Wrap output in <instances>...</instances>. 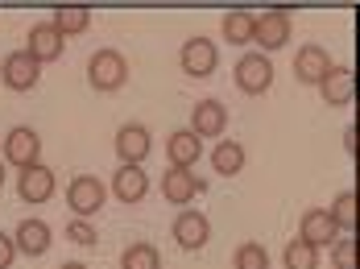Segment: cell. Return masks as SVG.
Instances as JSON below:
<instances>
[{"mask_svg":"<svg viewBox=\"0 0 360 269\" xmlns=\"http://www.w3.org/2000/svg\"><path fill=\"white\" fill-rule=\"evenodd\" d=\"M87 83L96 91H120L129 83V63L120 50H96L87 63Z\"/></svg>","mask_w":360,"mask_h":269,"instance_id":"6da1fadb","label":"cell"},{"mask_svg":"<svg viewBox=\"0 0 360 269\" xmlns=\"http://www.w3.org/2000/svg\"><path fill=\"white\" fill-rule=\"evenodd\" d=\"M104 183L96 174H75L71 187H67V207L75 211V220H91L100 207H104Z\"/></svg>","mask_w":360,"mask_h":269,"instance_id":"7a4b0ae2","label":"cell"},{"mask_svg":"<svg viewBox=\"0 0 360 269\" xmlns=\"http://www.w3.org/2000/svg\"><path fill=\"white\" fill-rule=\"evenodd\" d=\"M4 162H13L17 170H30L41 162V137H37L30 124H17L4 133Z\"/></svg>","mask_w":360,"mask_h":269,"instance_id":"3957f363","label":"cell"},{"mask_svg":"<svg viewBox=\"0 0 360 269\" xmlns=\"http://www.w3.org/2000/svg\"><path fill=\"white\" fill-rule=\"evenodd\" d=\"M179 67H182V75H191V79H207L212 71L219 67V50H216V41H207V38H191V41H182V50H179Z\"/></svg>","mask_w":360,"mask_h":269,"instance_id":"277c9868","label":"cell"},{"mask_svg":"<svg viewBox=\"0 0 360 269\" xmlns=\"http://www.w3.org/2000/svg\"><path fill=\"white\" fill-rule=\"evenodd\" d=\"M269 83H274V63H269V54H245L240 63H236V87L245 91V96H261V91H269Z\"/></svg>","mask_w":360,"mask_h":269,"instance_id":"5b68a950","label":"cell"},{"mask_svg":"<svg viewBox=\"0 0 360 269\" xmlns=\"http://www.w3.org/2000/svg\"><path fill=\"white\" fill-rule=\"evenodd\" d=\"M0 79L8 91H34L37 79H41V63H34L25 50H13L4 63H0Z\"/></svg>","mask_w":360,"mask_h":269,"instance_id":"8992f818","label":"cell"},{"mask_svg":"<svg viewBox=\"0 0 360 269\" xmlns=\"http://www.w3.org/2000/svg\"><path fill=\"white\" fill-rule=\"evenodd\" d=\"M294 34V25H290V8H269V13H261L257 17V46H261V54H269V50H282Z\"/></svg>","mask_w":360,"mask_h":269,"instance_id":"52a82bcc","label":"cell"},{"mask_svg":"<svg viewBox=\"0 0 360 269\" xmlns=\"http://www.w3.org/2000/svg\"><path fill=\"white\" fill-rule=\"evenodd\" d=\"M149 150H153V141H149L145 124H120L116 129V157H120V166H141L149 157Z\"/></svg>","mask_w":360,"mask_h":269,"instance_id":"ba28073f","label":"cell"},{"mask_svg":"<svg viewBox=\"0 0 360 269\" xmlns=\"http://www.w3.org/2000/svg\"><path fill=\"white\" fill-rule=\"evenodd\" d=\"M224 129H228V108H224L219 100H199V104L191 108V133H195L199 141L224 137Z\"/></svg>","mask_w":360,"mask_h":269,"instance_id":"9c48e42d","label":"cell"},{"mask_svg":"<svg viewBox=\"0 0 360 269\" xmlns=\"http://www.w3.org/2000/svg\"><path fill=\"white\" fill-rule=\"evenodd\" d=\"M331 71H335V63L327 58V50L323 46H315V41L302 46V50L294 54V79H298V83H315V87H319Z\"/></svg>","mask_w":360,"mask_h":269,"instance_id":"30bf717a","label":"cell"},{"mask_svg":"<svg viewBox=\"0 0 360 269\" xmlns=\"http://www.w3.org/2000/svg\"><path fill=\"white\" fill-rule=\"evenodd\" d=\"M54 187H58V178H54V170L50 166H30V170H21V178H17V195L25 199V203H46V199H54Z\"/></svg>","mask_w":360,"mask_h":269,"instance_id":"8fae6325","label":"cell"},{"mask_svg":"<svg viewBox=\"0 0 360 269\" xmlns=\"http://www.w3.org/2000/svg\"><path fill=\"white\" fill-rule=\"evenodd\" d=\"M199 191H203V178H195V170H179V166H170V170L162 174V199L174 203V207H186Z\"/></svg>","mask_w":360,"mask_h":269,"instance_id":"7c38bea8","label":"cell"},{"mask_svg":"<svg viewBox=\"0 0 360 269\" xmlns=\"http://www.w3.org/2000/svg\"><path fill=\"white\" fill-rule=\"evenodd\" d=\"M63 34L50 25V21H41L30 29V38H25V54L34 58V63H54V58H63Z\"/></svg>","mask_w":360,"mask_h":269,"instance_id":"4fadbf2b","label":"cell"},{"mask_svg":"<svg viewBox=\"0 0 360 269\" xmlns=\"http://www.w3.org/2000/svg\"><path fill=\"white\" fill-rule=\"evenodd\" d=\"M170 232H174V240H179L182 249H191V253H199L212 240V224H207L203 211H179V220H174Z\"/></svg>","mask_w":360,"mask_h":269,"instance_id":"5bb4252c","label":"cell"},{"mask_svg":"<svg viewBox=\"0 0 360 269\" xmlns=\"http://www.w3.org/2000/svg\"><path fill=\"white\" fill-rule=\"evenodd\" d=\"M319 96H323L327 108H348V104L356 100V75H352V67H335V71L319 83Z\"/></svg>","mask_w":360,"mask_h":269,"instance_id":"9a60e30c","label":"cell"},{"mask_svg":"<svg viewBox=\"0 0 360 269\" xmlns=\"http://www.w3.org/2000/svg\"><path fill=\"white\" fill-rule=\"evenodd\" d=\"M307 244H315V249H323V244H335L340 240V228H335V220H331V211L327 207H311V211H302V232H298Z\"/></svg>","mask_w":360,"mask_h":269,"instance_id":"2e32d148","label":"cell"},{"mask_svg":"<svg viewBox=\"0 0 360 269\" xmlns=\"http://www.w3.org/2000/svg\"><path fill=\"white\" fill-rule=\"evenodd\" d=\"M166 157H170V166H179V170H195V162L203 157V141H199L191 129H179V133L166 137Z\"/></svg>","mask_w":360,"mask_h":269,"instance_id":"e0dca14e","label":"cell"},{"mask_svg":"<svg viewBox=\"0 0 360 269\" xmlns=\"http://www.w3.org/2000/svg\"><path fill=\"white\" fill-rule=\"evenodd\" d=\"M112 195L120 203H141L145 195H149V174H145L141 166H120L112 174Z\"/></svg>","mask_w":360,"mask_h":269,"instance_id":"ac0fdd59","label":"cell"},{"mask_svg":"<svg viewBox=\"0 0 360 269\" xmlns=\"http://www.w3.org/2000/svg\"><path fill=\"white\" fill-rule=\"evenodd\" d=\"M13 240H17V253L41 257V253L50 249V224H46V220H21L17 232H13Z\"/></svg>","mask_w":360,"mask_h":269,"instance_id":"d6986e66","label":"cell"},{"mask_svg":"<svg viewBox=\"0 0 360 269\" xmlns=\"http://www.w3.org/2000/svg\"><path fill=\"white\" fill-rule=\"evenodd\" d=\"M50 25H54L63 38L83 34V29L91 25V8H87V4H58V8H54V17H50Z\"/></svg>","mask_w":360,"mask_h":269,"instance_id":"ffe728a7","label":"cell"},{"mask_svg":"<svg viewBox=\"0 0 360 269\" xmlns=\"http://www.w3.org/2000/svg\"><path fill=\"white\" fill-rule=\"evenodd\" d=\"M331 220H335V228L340 232H356L360 228V195L356 191H340L331 199Z\"/></svg>","mask_w":360,"mask_h":269,"instance_id":"44dd1931","label":"cell"},{"mask_svg":"<svg viewBox=\"0 0 360 269\" xmlns=\"http://www.w3.org/2000/svg\"><path fill=\"white\" fill-rule=\"evenodd\" d=\"M224 38H228V46H249V41L257 38V17L245 13V8L228 13V17H224Z\"/></svg>","mask_w":360,"mask_h":269,"instance_id":"7402d4cb","label":"cell"},{"mask_svg":"<svg viewBox=\"0 0 360 269\" xmlns=\"http://www.w3.org/2000/svg\"><path fill=\"white\" fill-rule=\"evenodd\" d=\"M212 166H216V174H224V178L240 174L245 170V145L240 141H219L216 154H212Z\"/></svg>","mask_w":360,"mask_h":269,"instance_id":"603a6c76","label":"cell"},{"mask_svg":"<svg viewBox=\"0 0 360 269\" xmlns=\"http://www.w3.org/2000/svg\"><path fill=\"white\" fill-rule=\"evenodd\" d=\"M120 269H162V253H158L149 240H137V244H129V249H124Z\"/></svg>","mask_w":360,"mask_h":269,"instance_id":"cb8c5ba5","label":"cell"},{"mask_svg":"<svg viewBox=\"0 0 360 269\" xmlns=\"http://www.w3.org/2000/svg\"><path fill=\"white\" fill-rule=\"evenodd\" d=\"M282 261H286V269H319V249H315V244H307V240L298 236V240H290V244H286Z\"/></svg>","mask_w":360,"mask_h":269,"instance_id":"d4e9b609","label":"cell"},{"mask_svg":"<svg viewBox=\"0 0 360 269\" xmlns=\"http://www.w3.org/2000/svg\"><path fill=\"white\" fill-rule=\"evenodd\" d=\"M232 265H236V269H269V253H265V244H261V240H245V244L236 249Z\"/></svg>","mask_w":360,"mask_h":269,"instance_id":"484cf974","label":"cell"},{"mask_svg":"<svg viewBox=\"0 0 360 269\" xmlns=\"http://www.w3.org/2000/svg\"><path fill=\"white\" fill-rule=\"evenodd\" d=\"M356 253H360V240H335V244H331V265L335 269H356Z\"/></svg>","mask_w":360,"mask_h":269,"instance_id":"4316f807","label":"cell"},{"mask_svg":"<svg viewBox=\"0 0 360 269\" xmlns=\"http://www.w3.org/2000/svg\"><path fill=\"white\" fill-rule=\"evenodd\" d=\"M67 240L79 244V249H87V244H96L100 236H96V224H91V220H71V224H67Z\"/></svg>","mask_w":360,"mask_h":269,"instance_id":"83f0119b","label":"cell"},{"mask_svg":"<svg viewBox=\"0 0 360 269\" xmlns=\"http://www.w3.org/2000/svg\"><path fill=\"white\" fill-rule=\"evenodd\" d=\"M13 257H17V240L0 232V269H8V265H13Z\"/></svg>","mask_w":360,"mask_h":269,"instance_id":"f1b7e54d","label":"cell"},{"mask_svg":"<svg viewBox=\"0 0 360 269\" xmlns=\"http://www.w3.org/2000/svg\"><path fill=\"white\" fill-rule=\"evenodd\" d=\"M344 154H352V157L360 154V129H356V124H348V129H344Z\"/></svg>","mask_w":360,"mask_h":269,"instance_id":"f546056e","label":"cell"},{"mask_svg":"<svg viewBox=\"0 0 360 269\" xmlns=\"http://www.w3.org/2000/svg\"><path fill=\"white\" fill-rule=\"evenodd\" d=\"M63 269H87V265H83V261H67Z\"/></svg>","mask_w":360,"mask_h":269,"instance_id":"4dcf8cb0","label":"cell"},{"mask_svg":"<svg viewBox=\"0 0 360 269\" xmlns=\"http://www.w3.org/2000/svg\"><path fill=\"white\" fill-rule=\"evenodd\" d=\"M0 187H4V157H0Z\"/></svg>","mask_w":360,"mask_h":269,"instance_id":"1f68e13d","label":"cell"},{"mask_svg":"<svg viewBox=\"0 0 360 269\" xmlns=\"http://www.w3.org/2000/svg\"><path fill=\"white\" fill-rule=\"evenodd\" d=\"M356 269H360V253H356Z\"/></svg>","mask_w":360,"mask_h":269,"instance_id":"d6a6232c","label":"cell"}]
</instances>
